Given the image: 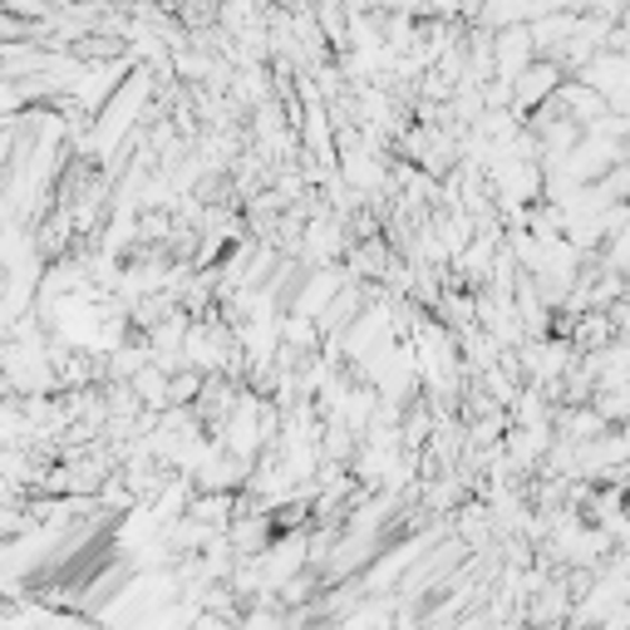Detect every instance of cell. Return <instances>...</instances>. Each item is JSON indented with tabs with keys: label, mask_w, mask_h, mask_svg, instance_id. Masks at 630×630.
I'll list each match as a JSON object with an SVG mask.
<instances>
[{
	"label": "cell",
	"mask_w": 630,
	"mask_h": 630,
	"mask_svg": "<svg viewBox=\"0 0 630 630\" xmlns=\"http://www.w3.org/2000/svg\"><path fill=\"white\" fill-rule=\"evenodd\" d=\"M380 630H394V626H380Z\"/></svg>",
	"instance_id": "4"
},
{
	"label": "cell",
	"mask_w": 630,
	"mask_h": 630,
	"mask_svg": "<svg viewBox=\"0 0 630 630\" xmlns=\"http://www.w3.org/2000/svg\"><path fill=\"white\" fill-rule=\"evenodd\" d=\"M492 64H498V84H518V79L537 64L532 30H527V26L498 30V36H492Z\"/></svg>",
	"instance_id": "1"
},
{
	"label": "cell",
	"mask_w": 630,
	"mask_h": 630,
	"mask_svg": "<svg viewBox=\"0 0 630 630\" xmlns=\"http://www.w3.org/2000/svg\"><path fill=\"white\" fill-rule=\"evenodd\" d=\"M567 84L561 79V64L557 60H537L532 70H527L518 84H512V94H518V113H527V109H547L557 99V89Z\"/></svg>",
	"instance_id": "2"
},
{
	"label": "cell",
	"mask_w": 630,
	"mask_h": 630,
	"mask_svg": "<svg viewBox=\"0 0 630 630\" xmlns=\"http://www.w3.org/2000/svg\"><path fill=\"white\" fill-rule=\"evenodd\" d=\"M346 296V271H336V267H326V271H316L311 281L301 286V296H296V311L291 316H306V320H320L330 311V306Z\"/></svg>",
	"instance_id": "3"
}]
</instances>
